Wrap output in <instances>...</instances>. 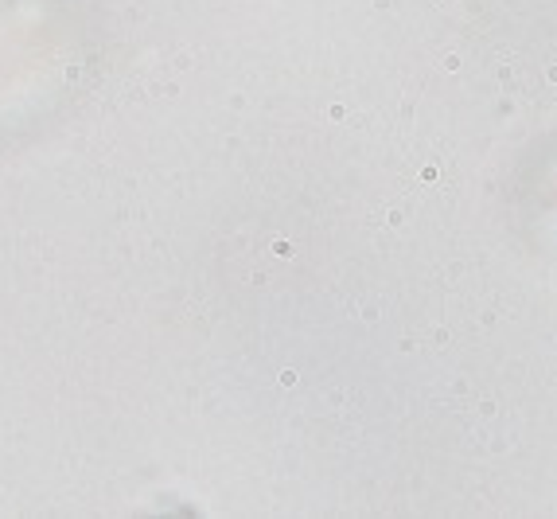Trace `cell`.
<instances>
[{
  "label": "cell",
  "instance_id": "1",
  "mask_svg": "<svg viewBox=\"0 0 557 519\" xmlns=\"http://www.w3.org/2000/svg\"><path fill=\"white\" fill-rule=\"evenodd\" d=\"M499 82H503L507 90H514V67H511V63H503V67H499Z\"/></svg>",
  "mask_w": 557,
  "mask_h": 519
},
{
  "label": "cell",
  "instance_id": "2",
  "mask_svg": "<svg viewBox=\"0 0 557 519\" xmlns=\"http://www.w3.org/2000/svg\"><path fill=\"white\" fill-rule=\"evenodd\" d=\"M444 71H460V55H444Z\"/></svg>",
  "mask_w": 557,
  "mask_h": 519
},
{
  "label": "cell",
  "instance_id": "3",
  "mask_svg": "<svg viewBox=\"0 0 557 519\" xmlns=\"http://www.w3.org/2000/svg\"><path fill=\"white\" fill-rule=\"evenodd\" d=\"M545 78H549V82L557 86V63H549V67H545Z\"/></svg>",
  "mask_w": 557,
  "mask_h": 519
}]
</instances>
